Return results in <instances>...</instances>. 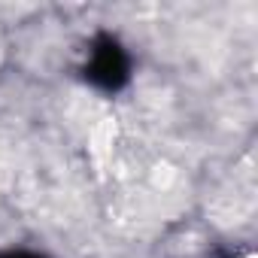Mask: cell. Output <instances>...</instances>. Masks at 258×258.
I'll return each instance as SVG.
<instances>
[{
    "instance_id": "cell-1",
    "label": "cell",
    "mask_w": 258,
    "mask_h": 258,
    "mask_svg": "<svg viewBox=\"0 0 258 258\" xmlns=\"http://www.w3.org/2000/svg\"><path fill=\"white\" fill-rule=\"evenodd\" d=\"M82 73L94 88L118 91L131 79V55H127V49L112 34H97L88 46Z\"/></svg>"
},
{
    "instance_id": "cell-2",
    "label": "cell",
    "mask_w": 258,
    "mask_h": 258,
    "mask_svg": "<svg viewBox=\"0 0 258 258\" xmlns=\"http://www.w3.org/2000/svg\"><path fill=\"white\" fill-rule=\"evenodd\" d=\"M0 258H46V255L31 252V249H10V252H0Z\"/></svg>"
}]
</instances>
